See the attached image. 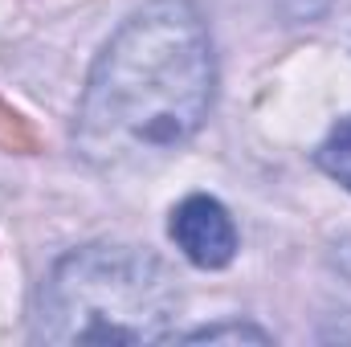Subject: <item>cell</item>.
I'll return each mask as SVG.
<instances>
[{"label": "cell", "mask_w": 351, "mask_h": 347, "mask_svg": "<svg viewBox=\"0 0 351 347\" xmlns=\"http://www.w3.org/2000/svg\"><path fill=\"white\" fill-rule=\"evenodd\" d=\"M217 58L200 12L188 0H152L102 45L82 90L74 147L123 172L180 152L208 119Z\"/></svg>", "instance_id": "obj_1"}, {"label": "cell", "mask_w": 351, "mask_h": 347, "mask_svg": "<svg viewBox=\"0 0 351 347\" xmlns=\"http://www.w3.org/2000/svg\"><path fill=\"white\" fill-rule=\"evenodd\" d=\"M180 286L156 254L94 241L58 261L37 294L33 335L45 344H164Z\"/></svg>", "instance_id": "obj_2"}, {"label": "cell", "mask_w": 351, "mask_h": 347, "mask_svg": "<svg viewBox=\"0 0 351 347\" xmlns=\"http://www.w3.org/2000/svg\"><path fill=\"white\" fill-rule=\"evenodd\" d=\"M172 241L180 246V254L200 265V270H225L233 254H237V229L233 217L221 200L213 196H188L180 200L172 213Z\"/></svg>", "instance_id": "obj_3"}, {"label": "cell", "mask_w": 351, "mask_h": 347, "mask_svg": "<svg viewBox=\"0 0 351 347\" xmlns=\"http://www.w3.org/2000/svg\"><path fill=\"white\" fill-rule=\"evenodd\" d=\"M315 164L331 176V180H339V184L351 192V115H348V119H339V123L331 127V135L319 143Z\"/></svg>", "instance_id": "obj_4"}, {"label": "cell", "mask_w": 351, "mask_h": 347, "mask_svg": "<svg viewBox=\"0 0 351 347\" xmlns=\"http://www.w3.org/2000/svg\"><path fill=\"white\" fill-rule=\"evenodd\" d=\"M41 147L37 131L29 127V119L21 110H12L4 98H0V152H16V156H33Z\"/></svg>", "instance_id": "obj_5"}, {"label": "cell", "mask_w": 351, "mask_h": 347, "mask_svg": "<svg viewBox=\"0 0 351 347\" xmlns=\"http://www.w3.org/2000/svg\"><path fill=\"white\" fill-rule=\"evenodd\" d=\"M188 344H217V339H254V344H269V335L245 323H221V327H200L192 335H184Z\"/></svg>", "instance_id": "obj_6"}]
</instances>
